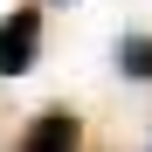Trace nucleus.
<instances>
[{
	"label": "nucleus",
	"mask_w": 152,
	"mask_h": 152,
	"mask_svg": "<svg viewBox=\"0 0 152 152\" xmlns=\"http://www.w3.org/2000/svg\"><path fill=\"white\" fill-rule=\"evenodd\" d=\"M35 42H42V7H14L0 21V76L35 69Z\"/></svg>",
	"instance_id": "nucleus-1"
},
{
	"label": "nucleus",
	"mask_w": 152,
	"mask_h": 152,
	"mask_svg": "<svg viewBox=\"0 0 152 152\" xmlns=\"http://www.w3.org/2000/svg\"><path fill=\"white\" fill-rule=\"evenodd\" d=\"M76 145H83V124L69 111H42L28 132H21V152H76Z\"/></svg>",
	"instance_id": "nucleus-2"
},
{
	"label": "nucleus",
	"mask_w": 152,
	"mask_h": 152,
	"mask_svg": "<svg viewBox=\"0 0 152 152\" xmlns=\"http://www.w3.org/2000/svg\"><path fill=\"white\" fill-rule=\"evenodd\" d=\"M118 69L138 76V83H152V35H124L118 42Z\"/></svg>",
	"instance_id": "nucleus-3"
}]
</instances>
